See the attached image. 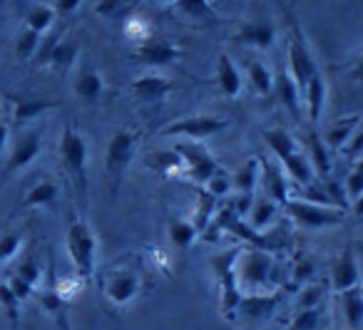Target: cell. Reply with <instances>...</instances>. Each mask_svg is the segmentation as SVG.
Segmentation results:
<instances>
[{
	"label": "cell",
	"mask_w": 363,
	"mask_h": 330,
	"mask_svg": "<svg viewBox=\"0 0 363 330\" xmlns=\"http://www.w3.org/2000/svg\"><path fill=\"white\" fill-rule=\"evenodd\" d=\"M308 161H311L313 171L316 176H328L331 174V159H328V149H326V142L321 140L318 135H308Z\"/></svg>",
	"instance_id": "cell-31"
},
{
	"label": "cell",
	"mask_w": 363,
	"mask_h": 330,
	"mask_svg": "<svg viewBox=\"0 0 363 330\" xmlns=\"http://www.w3.org/2000/svg\"><path fill=\"white\" fill-rule=\"evenodd\" d=\"M197 236H199V229L189 219H172L169 221V241L179 251L192 249V244L197 241Z\"/></svg>",
	"instance_id": "cell-30"
},
{
	"label": "cell",
	"mask_w": 363,
	"mask_h": 330,
	"mask_svg": "<svg viewBox=\"0 0 363 330\" xmlns=\"http://www.w3.org/2000/svg\"><path fill=\"white\" fill-rule=\"evenodd\" d=\"M137 140H140V135H137V132L117 130L115 135H112L110 144H107V149H105V169H107V174L112 176L115 186H120L125 171L130 169V161H132V157H135V152H137Z\"/></svg>",
	"instance_id": "cell-7"
},
{
	"label": "cell",
	"mask_w": 363,
	"mask_h": 330,
	"mask_svg": "<svg viewBox=\"0 0 363 330\" xmlns=\"http://www.w3.org/2000/svg\"><path fill=\"white\" fill-rule=\"evenodd\" d=\"M43 152V135L40 132H26V135L18 140V144L13 147L11 157L3 164V179H11L13 174L23 171L26 166H30L38 159V154Z\"/></svg>",
	"instance_id": "cell-11"
},
{
	"label": "cell",
	"mask_w": 363,
	"mask_h": 330,
	"mask_svg": "<svg viewBox=\"0 0 363 330\" xmlns=\"http://www.w3.org/2000/svg\"><path fill=\"white\" fill-rule=\"evenodd\" d=\"M155 3H162V6H164V3H174L177 6V0H155Z\"/></svg>",
	"instance_id": "cell-53"
},
{
	"label": "cell",
	"mask_w": 363,
	"mask_h": 330,
	"mask_svg": "<svg viewBox=\"0 0 363 330\" xmlns=\"http://www.w3.org/2000/svg\"><path fill=\"white\" fill-rule=\"evenodd\" d=\"M341 305H343V315H346V323L351 330H361L363 328V288H356L341 293Z\"/></svg>",
	"instance_id": "cell-25"
},
{
	"label": "cell",
	"mask_w": 363,
	"mask_h": 330,
	"mask_svg": "<svg viewBox=\"0 0 363 330\" xmlns=\"http://www.w3.org/2000/svg\"><path fill=\"white\" fill-rule=\"evenodd\" d=\"M331 285L336 293H346V290L361 285V268H358V258L353 249H346L336 258L331 268Z\"/></svg>",
	"instance_id": "cell-12"
},
{
	"label": "cell",
	"mask_w": 363,
	"mask_h": 330,
	"mask_svg": "<svg viewBox=\"0 0 363 330\" xmlns=\"http://www.w3.org/2000/svg\"><path fill=\"white\" fill-rule=\"evenodd\" d=\"M147 164L152 166V169L162 171V174H167L169 169H174V166L182 164L179 154L177 152H157V154H152L150 159H147Z\"/></svg>",
	"instance_id": "cell-41"
},
{
	"label": "cell",
	"mask_w": 363,
	"mask_h": 330,
	"mask_svg": "<svg viewBox=\"0 0 363 330\" xmlns=\"http://www.w3.org/2000/svg\"><path fill=\"white\" fill-rule=\"evenodd\" d=\"M277 211H279V204H274L272 199H259L252 209V216H249V226H252L254 231H262L264 226H269L277 219Z\"/></svg>",
	"instance_id": "cell-35"
},
{
	"label": "cell",
	"mask_w": 363,
	"mask_h": 330,
	"mask_svg": "<svg viewBox=\"0 0 363 330\" xmlns=\"http://www.w3.org/2000/svg\"><path fill=\"white\" fill-rule=\"evenodd\" d=\"M177 8L192 21L217 23V13L212 11L209 0H177Z\"/></svg>",
	"instance_id": "cell-34"
},
{
	"label": "cell",
	"mask_w": 363,
	"mask_h": 330,
	"mask_svg": "<svg viewBox=\"0 0 363 330\" xmlns=\"http://www.w3.org/2000/svg\"><path fill=\"white\" fill-rule=\"evenodd\" d=\"M303 95H306L308 117H311V122H318L321 120L323 105H326V82H323V77L318 75V72L311 77V82H308L306 90H303Z\"/></svg>",
	"instance_id": "cell-27"
},
{
	"label": "cell",
	"mask_w": 363,
	"mask_h": 330,
	"mask_svg": "<svg viewBox=\"0 0 363 330\" xmlns=\"http://www.w3.org/2000/svg\"><path fill=\"white\" fill-rule=\"evenodd\" d=\"M23 246V231H8L6 236H0V263H8L18 256Z\"/></svg>",
	"instance_id": "cell-39"
},
{
	"label": "cell",
	"mask_w": 363,
	"mask_h": 330,
	"mask_svg": "<svg viewBox=\"0 0 363 330\" xmlns=\"http://www.w3.org/2000/svg\"><path fill=\"white\" fill-rule=\"evenodd\" d=\"M353 80H356V82H361V85H363V55L358 57L356 67H353Z\"/></svg>",
	"instance_id": "cell-51"
},
{
	"label": "cell",
	"mask_w": 363,
	"mask_h": 330,
	"mask_svg": "<svg viewBox=\"0 0 363 330\" xmlns=\"http://www.w3.org/2000/svg\"><path fill=\"white\" fill-rule=\"evenodd\" d=\"M55 107H60V102H57V100H45V97L18 100L16 107H13V120H16L18 125H26V122H30V120H38L43 112L55 110Z\"/></svg>",
	"instance_id": "cell-21"
},
{
	"label": "cell",
	"mask_w": 363,
	"mask_h": 330,
	"mask_svg": "<svg viewBox=\"0 0 363 330\" xmlns=\"http://www.w3.org/2000/svg\"><path fill=\"white\" fill-rule=\"evenodd\" d=\"M8 135H11L8 125L6 122H0V164H3V152H6V144H8Z\"/></svg>",
	"instance_id": "cell-50"
},
{
	"label": "cell",
	"mask_w": 363,
	"mask_h": 330,
	"mask_svg": "<svg viewBox=\"0 0 363 330\" xmlns=\"http://www.w3.org/2000/svg\"><path fill=\"white\" fill-rule=\"evenodd\" d=\"M52 21H55V11H52V8H48V6H33L30 11H28V16H26L28 30L38 33V35H43V33L52 25Z\"/></svg>",
	"instance_id": "cell-36"
},
{
	"label": "cell",
	"mask_w": 363,
	"mask_h": 330,
	"mask_svg": "<svg viewBox=\"0 0 363 330\" xmlns=\"http://www.w3.org/2000/svg\"><path fill=\"white\" fill-rule=\"evenodd\" d=\"M353 211H356V216H363V196H358V199L353 201Z\"/></svg>",
	"instance_id": "cell-52"
},
{
	"label": "cell",
	"mask_w": 363,
	"mask_h": 330,
	"mask_svg": "<svg viewBox=\"0 0 363 330\" xmlns=\"http://www.w3.org/2000/svg\"><path fill=\"white\" fill-rule=\"evenodd\" d=\"M80 3H82V0H55V8L60 13H72V11H77V8H80Z\"/></svg>",
	"instance_id": "cell-49"
},
{
	"label": "cell",
	"mask_w": 363,
	"mask_h": 330,
	"mask_svg": "<svg viewBox=\"0 0 363 330\" xmlns=\"http://www.w3.org/2000/svg\"><path fill=\"white\" fill-rule=\"evenodd\" d=\"M277 305H279L277 295L252 293V295H244L242 303H239V310L247 313L249 318H269V315L277 310Z\"/></svg>",
	"instance_id": "cell-24"
},
{
	"label": "cell",
	"mask_w": 363,
	"mask_h": 330,
	"mask_svg": "<svg viewBox=\"0 0 363 330\" xmlns=\"http://www.w3.org/2000/svg\"><path fill=\"white\" fill-rule=\"evenodd\" d=\"M135 57H137V62H145V65L164 67L179 57V50H177L174 42H169V40H147L145 45L135 52Z\"/></svg>",
	"instance_id": "cell-15"
},
{
	"label": "cell",
	"mask_w": 363,
	"mask_h": 330,
	"mask_svg": "<svg viewBox=\"0 0 363 330\" xmlns=\"http://www.w3.org/2000/svg\"><path fill=\"white\" fill-rule=\"evenodd\" d=\"M217 82H219V90H222L227 97H237L244 85L237 65H234L232 57L224 55V52L217 57Z\"/></svg>",
	"instance_id": "cell-20"
},
{
	"label": "cell",
	"mask_w": 363,
	"mask_h": 330,
	"mask_svg": "<svg viewBox=\"0 0 363 330\" xmlns=\"http://www.w3.org/2000/svg\"><path fill=\"white\" fill-rule=\"evenodd\" d=\"M343 154H348L353 161H358L363 157V127L358 125V130L353 132V137L348 140V144L343 147Z\"/></svg>",
	"instance_id": "cell-46"
},
{
	"label": "cell",
	"mask_w": 363,
	"mask_h": 330,
	"mask_svg": "<svg viewBox=\"0 0 363 330\" xmlns=\"http://www.w3.org/2000/svg\"><path fill=\"white\" fill-rule=\"evenodd\" d=\"M237 42H244V45L259 47V50H269L277 40V30L274 25H269L267 21H249L242 25V30L234 38Z\"/></svg>",
	"instance_id": "cell-16"
},
{
	"label": "cell",
	"mask_w": 363,
	"mask_h": 330,
	"mask_svg": "<svg viewBox=\"0 0 363 330\" xmlns=\"http://www.w3.org/2000/svg\"><path fill=\"white\" fill-rule=\"evenodd\" d=\"M239 256V249H232L229 254H219L212 258V268L219 278V290H222V313L224 315H234L239 310V303H242V290L237 285V278H234V261Z\"/></svg>",
	"instance_id": "cell-9"
},
{
	"label": "cell",
	"mask_w": 363,
	"mask_h": 330,
	"mask_svg": "<svg viewBox=\"0 0 363 330\" xmlns=\"http://www.w3.org/2000/svg\"><path fill=\"white\" fill-rule=\"evenodd\" d=\"M284 169H286V174L291 176L294 181H298V184H313V179H316V171H313L311 161H308L306 152L296 149L294 154L284 157L281 159Z\"/></svg>",
	"instance_id": "cell-22"
},
{
	"label": "cell",
	"mask_w": 363,
	"mask_h": 330,
	"mask_svg": "<svg viewBox=\"0 0 363 330\" xmlns=\"http://www.w3.org/2000/svg\"><path fill=\"white\" fill-rule=\"evenodd\" d=\"M40 35L38 33H33V30H23L21 35H18V40H16V52H18V57L21 60H30L33 55L38 52V47H40Z\"/></svg>",
	"instance_id": "cell-38"
},
{
	"label": "cell",
	"mask_w": 363,
	"mask_h": 330,
	"mask_svg": "<svg viewBox=\"0 0 363 330\" xmlns=\"http://www.w3.org/2000/svg\"><path fill=\"white\" fill-rule=\"evenodd\" d=\"M100 290L105 295L107 303L125 308V305L135 303L142 293V278L137 271L127 268V266H115L100 278Z\"/></svg>",
	"instance_id": "cell-3"
},
{
	"label": "cell",
	"mask_w": 363,
	"mask_h": 330,
	"mask_svg": "<svg viewBox=\"0 0 363 330\" xmlns=\"http://www.w3.org/2000/svg\"><path fill=\"white\" fill-rule=\"evenodd\" d=\"M262 179L267 184V194L274 204L284 206L289 201V184H286V174H284L279 166L274 164H267L262 161Z\"/></svg>",
	"instance_id": "cell-19"
},
{
	"label": "cell",
	"mask_w": 363,
	"mask_h": 330,
	"mask_svg": "<svg viewBox=\"0 0 363 330\" xmlns=\"http://www.w3.org/2000/svg\"><path fill=\"white\" fill-rule=\"evenodd\" d=\"M57 194H60V186H57L52 179H43L26 194L23 206H26V209H35V206H50L52 201L57 199Z\"/></svg>",
	"instance_id": "cell-28"
},
{
	"label": "cell",
	"mask_w": 363,
	"mask_h": 330,
	"mask_svg": "<svg viewBox=\"0 0 363 330\" xmlns=\"http://www.w3.org/2000/svg\"><path fill=\"white\" fill-rule=\"evenodd\" d=\"M232 179H234V189L239 191V196H254V189H257L259 179H262V159L252 157Z\"/></svg>",
	"instance_id": "cell-23"
},
{
	"label": "cell",
	"mask_w": 363,
	"mask_h": 330,
	"mask_svg": "<svg viewBox=\"0 0 363 330\" xmlns=\"http://www.w3.org/2000/svg\"><path fill=\"white\" fill-rule=\"evenodd\" d=\"M120 6H122V0H100V3H97V16H102V18L115 16Z\"/></svg>",
	"instance_id": "cell-48"
},
{
	"label": "cell",
	"mask_w": 363,
	"mask_h": 330,
	"mask_svg": "<svg viewBox=\"0 0 363 330\" xmlns=\"http://www.w3.org/2000/svg\"><path fill=\"white\" fill-rule=\"evenodd\" d=\"M77 52H80V45L75 40H57V38H50L48 45H43L40 50V62H48L55 70H67L72 67V62L77 60Z\"/></svg>",
	"instance_id": "cell-13"
},
{
	"label": "cell",
	"mask_w": 363,
	"mask_h": 330,
	"mask_svg": "<svg viewBox=\"0 0 363 330\" xmlns=\"http://www.w3.org/2000/svg\"><path fill=\"white\" fill-rule=\"evenodd\" d=\"M232 120H224V117H212V115H194V117H182L174 120L172 125L162 127V137H187L192 142L209 140V137L219 135V132L229 130Z\"/></svg>",
	"instance_id": "cell-6"
},
{
	"label": "cell",
	"mask_w": 363,
	"mask_h": 330,
	"mask_svg": "<svg viewBox=\"0 0 363 330\" xmlns=\"http://www.w3.org/2000/svg\"><path fill=\"white\" fill-rule=\"evenodd\" d=\"M264 140H267V144L272 147V152L279 159H284V157L294 154L298 149L296 140L286 130H264Z\"/></svg>",
	"instance_id": "cell-32"
},
{
	"label": "cell",
	"mask_w": 363,
	"mask_h": 330,
	"mask_svg": "<svg viewBox=\"0 0 363 330\" xmlns=\"http://www.w3.org/2000/svg\"><path fill=\"white\" fill-rule=\"evenodd\" d=\"M232 186H234V179L227 174V171H222V169H219L217 174H214L212 179L207 181V189H209V194H212L214 199H217V196H224L229 189H232Z\"/></svg>",
	"instance_id": "cell-44"
},
{
	"label": "cell",
	"mask_w": 363,
	"mask_h": 330,
	"mask_svg": "<svg viewBox=\"0 0 363 330\" xmlns=\"http://www.w3.org/2000/svg\"><path fill=\"white\" fill-rule=\"evenodd\" d=\"M102 90H105V82H102L100 72L95 70H85L75 80V95L82 102H97L102 97Z\"/></svg>",
	"instance_id": "cell-29"
},
{
	"label": "cell",
	"mask_w": 363,
	"mask_h": 330,
	"mask_svg": "<svg viewBox=\"0 0 363 330\" xmlns=\"http://www.w3.org/2000/svg\"><path fill=\"white\" fill-rule=\"evenodd\" d=\"M274 275V258L264 249H239L234 261V278L242 295L264 293Z\"/></svg>",
	"instance_id": "cell-1"
},
{
	"label": "cell",
	"mask_w": 363,
	"mask_h": 330,
	"mask_svg": "<svg viewBox=\"0 0 363 330\" xmlns=\"http://www.w3.org/2000/svg\"><path fill=\"white\" fill-rule=\"evenodd\" d=\"M21 305H23V300L13 293L8 280L6 283H0V308H3L8 323H11V330H18V325H21Z\"/></svg>",
	"instance_id": "cell-33"
},
{
	"label": "cell",
	"mask_w": 363,
	"mask_h": 330,
	"mask_svg": "<svg viewBox=\"0 0 363 330\" xmlns=\"http://www.w3.org/2000/svg\"><path fill=\"white\" fill-rule=\"evenodd\" d=\"M65 246H67V256H70L77 278L90 280L92 275H95V266H97V239H95V234H92V229L82 219H72L70 224H67Z\"/></svg>",
	"instance_id": "cell-2"
},
{
	"label": "cell",
	"mask_w": 363,
	"mask_h": 330,
	"mask_svg": "<svg viewBox=\"0 0 363 330\" xmlns=\"http://www.w3.org/2000/svg\"><path fill=\"white\" fill-rule=\"evenodd\" d=\"M316 72H318L316 62H313V55H311V50H308V45H306V38H303L301 28L294 25L291 45H289V75L294 77V82L298 85V90L303 92Z\"/></svg>",
	"instance_id": "cell-10"
},
{
	"label": "cell",
	"mask_w": 363,
	"mask_h": 330,
	"mask_svg": "<svg viewBox=\"0 0 363 330\" xmlns=\"http://www.w3.org/2000/svg\"><path fill=\"white\" fill-rule=\"evenodd\" d=\"M249 80H252L254 90H257L259 95L274 92V72L269 70L267 65H262V62H254V65L249 67Z\"/></svg>",
	"instance_id": "cell-37"
},
{
	"label": "cell",
	"mask_w": 363,
	"mask_h": 330,
	"mask_svg": "<svg viewBox=\"0 0 363 330\" xmlns=\"http://www.w3.org/2000/svg\"><path fill=\"white\" fill-rule=\"evenodd\" d=\"M274 92H277L279 102L289 110V115L298 120V115H301V100H298V97H301V90H298V85L294 82V77L289 75L286 70L274 75Z\"/></svg>",
	"instance_id": "cell-17"
},
{
	"label": "cell",
	"mask_w": 363,
	"mask_h": 330,
	"mask_svg": "<svg viewBox=\"0 0 363 330\" xmlns=\"http://www.w3.org/2000/svg\"><path fill=\"white\" fill-rule=\"evenodd\" d=\"M318 323H321V313L318 308H306V310H298L291 320V328L289 330H316Z\"/></svg>",
	"instance_id": "cell-40"
},
{
	"label": "cell",
	"mask_w": 363,
	"mask_h": 330,
	"mask_svg": "<svg viewBox=\"0 0 363 330\" xmlns=\"http://www.w3.org/2000/svg\"><path fill=\"white\" fill-rule=\"evenodd\" d=\"M358 125H361V117L358 115L338 120L336 125H331L326 130V147H331V149H343V147L348 144V140L353 137V132L358 130Z\"/></svg>",
	"instance_id": "cell-26"
},
{
	"label": "cell",
	"mask_w": 363,
	"mask_h": 330,
	"mask_svg": "<svg viewBox=\"0 0 363 330\" xmlns=\"http://www.w3.org/2000/svg\"><path fill=\"white\" fill-rule=\"evenodd\" d=\"M321 295H323L321 285H311V288H306L301 295H298V310L318 308V303H321Z\"/></svg>",
	"instance_id": "cell-45"
},
{
	"label": "cell",
	"mask_w": 363,
	"mask_h": 330,
	"mask_svg": "<svg viewBox=\"0 0 363 330\" xmlns=\"http://www.w3.org/2000/svg\"><path fill=\"white\" fill-rule=\"evenodd\" d=\"M60 159H62V164H65L67 174H70L72 181H75L80 196H85V191H87V142L72 125H67L65 130H62Z\"/></svg>",
	"instance_id": "cell-4"
},
{
	"label": "cell",
	"mask_w": 363,
	"mask_h": 330,
	"mask_svg": "<svg viewBox=\"0 0 363 330\" xmlns=\"http://www.w3.org/2000/svg\"><path fill=\"white\" fill-rule=\"evenodd\" d=\"M8 285H11L13 293H16L18 298L23 300V303H26V300L30 298V295H35V288H33L30 283H26V280H23V278H18V275H13V278L8 280Z\"/></svg>",
	"instance_id": "cell-47"
},
{
	"label": "cell",
	"mask_w": 363,
	"mask_h": 330,
	"mask_svg": "<svg viewBox=\"0 0 363 330\" xmlns=\"http://www.w3.org/2000/svg\"><path fill=\"white\" fill-rule=\"evenodd\" d=\"M18 278H23L26 283H30L33 288L38 290V283H40V278H43V273H40V266H38V261L35 258H26L21 266H18Z\"/></svg>",
	"instance_id": "cell-42"
},
{
	"label": "cell",
	"mask_w": 363,
	"mask_h": 330,
	"mask_svg": "<svg viewBox=\"0 0 363 330\" xmlns=\"http://www.w3.org/2000/svg\"><path fill=\"white\" fill-rule=\"evenodd\" d=\"M172 80L162 75H142L132 82V92L140 102H147V105H155V102H162L167 95L172 92Z\"/></svg>",
	"instance_id": "cell-14"
},
{
	"label": "cell",
	"mask_w": 363,
	"mask_h": 330,
	"mask_svg": "<svg viewBox=\"0 0 363 330\" xmlns=\"http://www.w3.org/2000/svg\"><path fill=\"white\" fill-rule=\"evenodd\" d=\"M286 214L291 216L296 224L306 226V229H326V226H336L343 221L346 211L336 209V206L328 204H316V201H306V199H289L284 204Z\"/></svg>",
	"instance_id": "cell-5"
},
{
	"label": "cell",
	"mask_w": 363,
	"mask_h": 330,
	"mask_svg": "<svg viewBox=\"0 0 363 330\" xmlns=\"http://www.w3.org/2000/svg\"><path fill=\"white\" fill-rule=\"evenodd\" d=\"M38 298H40L43 310H45V313L50 315V318L55 320V323L60 325L62 330H70V323H67V305H65V295L60 293V288H57L55 283H48L45 288H40V293H38Z\"/></svg>",
	"instance_id": "cell-18"
},
{
	"label": "cell",
	"mask_w": 363,
	"mask_h": 330,
	"mask_svg": "<svg viewBox=\"0 0 363 330\" xmlns=\"http://www.w3.org/2000/svg\"><path fill=\"white\" fill-rule=\"evenodd\" d=\"M174 152L179 154L182 164H187L189 179H194L197 184L207 186V181L219 171V164L212 157V152H209L204 144H199V142H192V140L179 142V144L174 147Z\"/></svg>",
	"instance_id": "cell-8"
},
{
	"label": "cell",
	"mask_w": 363,
	"mask_h": 330,
	"mask_svg": "<svg viewBox=\"0 0 363 330\" xmlns=\"http://www.w3.org/2000/svg\"><path fill=\"white\" fill-rule=\"evenodd\" d=\"M346 189H348V196H351L353 201L358 199V196H363V157L356 161V166H353V171L348 174L346 179Z\"/></svg>",
	"instance_id": "cell-43"
}]
</instances>
